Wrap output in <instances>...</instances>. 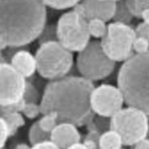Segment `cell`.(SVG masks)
Masks as SVG:
<instances>
[{
    "label": "cell",
    "instance_id": "30",
    "mask_svg": "<svg viewBox=\"0 0 149 149\" xmlns=\"http://www.w3.org/2000/svg\"><path fill=\"white\" fill-rule=\"evenodd\" d=\"M140 19H142V22L149 24V9H143V11L141 13Z\"/></svg>",
    "mask_w": 149,
    "mask_h": 149
},
{
    "label": "cell",
    "instance_id": "2",
    "mask_svg": "<svg viewBox=\"0 0 149 149\" xmlns=\"http://www.w3.org/2000/svg\"><path fill=\"white\" fill-rule=\"evenodd\" d=\"M42 0H0V36L10 48H20L38 39L47 24Z\"/></svg>",
    "mask_w": 149,
    "mask_h": 149
},
{
    "label": "cell",
    "instance_id": "16",
    "mask_svg": "<svg viewBox=\"0 0 149 149\" xmlns=\"http://www.w3.org/2000/svg\"><path fill=\"white\" fill-rule=\"evenodd\" d=\"M107 24L106 21H104L102 19H90L88 20V31L91 37L95 38V39H102V38L106 35L107 33Z\"/></svg>",
    "mask_w": 149,
    "mask_h": 149
},
{
    "label": "cell",
    "instance_id": "8",
    "mask_svg": "<svg viewBox=\"0 0 149 149\" xmlns=\"http://www.w3.org/2000/svg\"><path fill=\"white\" fill-rule=\"evenodd\" d=\"M135 30L130 24L112 21L108 24L107 33L100 43L105 54L115 63H123L133 54L132 42Z\"/></svg>",
    "mask_w": 149,
    "mask_h": 149
},
{
    "label": "cell",
    "instance_id": "27",
    "mask_svg": "<svg viewBox=\"0 0 149 149\" xmlns=\"http://www.w3.org/2000/svg\"><path fill=\"white\" fill-rule=\"evenodd\" d=\"M135 34L139 35V36H142V37L146 38L147 41L149 42V24L148 23H144L141 22L139 23L138 26H135Z\"/></svg>",
    "mask_w": 149,
    "mask_h": 149
},
{
    "label": "cell",
    "instance_id": "35",
    "mask_svg": "<svg viewBox=\"0 0 149 149\" xmlns=\"http://www.w3.org/2000/svg\"><path fill=\"white\" fill-rule=\"evenodd\" d=\"M100 1H112V2H118L120 0H100Z\"/></svg>",
    "mask_w": 149,
    "mask_h": 149
},
{
    "label": "cell",
    "instance_id": "5",
    "mask_svg": "<svg viewBox=\"0 0 149 149\" xmlns=\"http://www.w3.org/2000/svg\"><path fill=\"white\" fill-rule=\"evenodd\" d=\"M110 129L120 135L123 145L133 146L148 135V115L134 107L122 108L110 118Z\"/></svg>",
    "mask_w": 149,
    "mask_h": 149
},
{
    "label": "cell",
    "instance_id": "29",
    "mask_svg": "<svg viewBox=\"0 0 149 149\" xmlns=\"http://www.w3.org/2000/svg\"><path fill=\"white\" fill-rule=\"evenodd\" d=\"M134 148L133 149H149V140L147 139H144V140L140 141L138 143L133 145Z\"/></svg>",
    "mask_w": 149,
    "mask_h": 149
},
{
    "label": "cell",
    "instance_id": "22",
    "mask_svg": "<svg viewBox=\"0 0 149 149\" xmlns=\"http://www.w3.org/2000/svg\"><path fill=\"white\" fill-rule=\"evenodd\" d=\"M21 113L24 118H29V120H34L41 114L40 111V106L38 103H26L23 106Z\"/></svg>",
    "mask_w": 149,
    "mask_h": 149
},
{
    "label": "cell",
    "instance_id": "18",
    "mask_svg": "<svg viewBox=\"0 0 149 149\" xmlns=\"http://www.w3.org/2000/svg\"><path fill=\"white\" fill-rule=\"evenodd\" d=\"M132 19H133V16L128 11L126 4L124 2V0H120V1L116 2V10H115L114 17H113L112 20L113 21H118V22L129 24Z\"/></svg>",
    "mask_w": 149,
    "mask_h": 149
},
{
    "label": "cell",
    "instance_id": "7",
    "mask_svg": "<svg viewBox=\"0 0 149 149\" xmlns=\"http://www.w3.org/2000/svg\"><path fill=\"white\" fill-rule=\"evenodd\" d=\"M116 63L103 51L98 40L90 41L85 49L77 53L76 67L80 76L93 81L105 79L114 71Z\"/></svg>",
    "mask_w": 149,
    "mask_h": 149
},
{
    "label": "cell",
    "instance_id": "25",
    "mask_svg": "<svg viewBox=\"0 0 149 149\" xmlns=\"http://www.w3.org/2000/svg\"><path fill=\"white\" fill-rule=\"evenodd\" d=\"M10 136H11V133H10L9 126L6 120L2 116H0V149L6 146V141L9 140Z\"/></svg>",
    "mask_w": 149,
    "mask_h": 149
},
{
    "label": "cell",
    "instance_id": "12",
    "mask_svg": "<svg viewBox=\"0 0 149 149\" xmlns=\"http://www.w3.org/2000/svg\"><path fill=\"white\" fill-rule=\"evenodd\" d=\"M50 140L56 144L59 149H67L72 144L80 142V133L71 123H58L51 132Z\"/></svg>",
    "mask_w": 149,
    "mask_h": 149
},
{
    "label": "cell",
    "instance_id": "36",
    "mask_svg": "<svg viewBox=\"0 0 149 149\" xmlns=\"http://www.w3.org/2000/svg\"><path fill=\"white\" fill-rule=\"evenodd\" d=\"M122 149H123V148H122Z\"/></svg>",
    "mask_w": 149,
    "mask_h": 149
},
{
    "label": "cell",
    "instance_id": "14",
    "mask_svg": "<svg viewBox=\"0 0 149 149\" xmlns=\"http://www.w3.org/2000/svg\"><path fill=\"white\" fill-rule=\"evenodd\" d=\"M123 141L114 130H107L98 138V149H122Z\"/></svg>",
    "mask_w": 149,
    "mask_h": 149
},
{
    "label": "cell",
    "instance_id": "20",
    "mask_svg": "<svg viewBox=\"0 0 149 149\" xmlns=\"http://www.w3.org/2000/svg\"><path fill=\"white\" fill-rule=\"evenodd\" d=\"M38 124H39L40 128L43 130V131L48 132V133H51L52 130L54 129L56 125L58 124L57 116L54 114V113H47V114H42L41 118L37 120Z\"/></svg>",
    "mask_w": 149,
    "mask_h": 149
},
{
    "label": "cell",
    "instance_id": "15",
    "mask_svg": "<svg viewBox=\"0 0 149 149\" xmlns=\"http://www.w3.org/2000/svg\"><path fill=\"white\" fill-rule=\"evenodd\" d=\"M0 116H2L6 120V124L9 126L11 136H13L17 132V130L19 128H21L24 125V123H26L24 116L22 115L21 112H4V113H1Z\"/></svg>",
    "mask_w": 149,
    "mask_h": 149
},
{
    "label": "cell",
    "instance_id": "4",
    "mask_svg": "<svg viewBox=\"0 0 149 149\" xmlns=\"http://www.w3.org/2000/svg\"><path fill=\"white\" fill-rule=\"evenodd\" d=\"M36 72L45 79L56 80L68 75L74 65L73 52L57 40L40 43L35 53Z\"/></svg>",
    "mask_w": 149,
    "mask_h": 149
},
{
    "label": "cell",
    "instance_id": "21",
    "mask_svg": "<svg viewBox=\"0 0 149 149\" xmlns=\"http://www.w3.org/2000/svg\"><path fill=\"white\" fill-rule=\"evenodd\" d=\"M40 93L37 90V88L33 85L32 83L26 80V90H24V95H23V100L26 103H38L40 102Z\"/></svg>",
    "mask_w": 149,
    "mask_h": 149
},
{
    "label": "cell",
    "instance_id": "9",
    "mask_svg": "<svg viewBox=\"0 0 149 149\" xmlns=\"http://www.w3.org/2000/svg\"><path fill=\"white\" fill-rule=\"evenodd\" d=\"M26 78L11 63H0V107L16 104L23 100Z\"/></svg>",
    "mask_w": 149,
    "mask_h": 149
},
{
    "label": "cell",
    "instance_id": "13",
    "mask_svg": "<svg viewBox=\"0 0 149 149\" xmlns=\"http://www.w3.org/2000/svg\"><path fill=\"white\" fill-rule=\"evenodd\" d=\"M10 63L24 78H30L36 73V59L28 50L16 51L10 58Z\"/></svg>",
    "mask_w": 149,
    "mask_h": 149
},
{
    "label": "cell",
    "instance_id": "19",
    "mask_svg": "<svg viewBox=\"0 0 149 149\" xmlns=\"http://www.w3.org/2000/svg\"><path fill=\"white\" fill-rule=\"evenodd\" d=\"M81 0H42L47 8L53 10H68L73 9Z\"/></svg>",
    "mask_w": 149,
    "mask_h": 149
},
{
    "label": "cell",
    "instance_id": "23",
    "mask_svg": "<svg viewBox=\"0 0 149 149\" xmlns=\"http://www.w3.org/2000/svg\"><path fill=\"white\" fill-rule=\"evenodd\" d=\"M51 40H57L56 37V24H46L45 29L42 30L41 34L38 37L39 45L47 41H51Z\"/></svg>",
    "mask_w": 149,
    "mask_h": 149
},
{
    "label": "cell",
    "instance_id": "28",
    "mask_svg": "<svg viewBox=\"0 0 149 149\" xmlns=\"http://www.w3.org/2000/svg\"><path fill=\"white\" fill-rule=\"evenodd\" d=\"M31 149H59V147L54 144L51 140L45 141V142H41V143L35 144V145H32Z\"/></svg>",
    "mask_w": 149,
    "mask_h": 149
},
{
    "label": "cell",
    "instance_id": "24",
    "mask_svg": "<svg viewBox=\"0 0 149 149\" xmlns=\"http://www.w3.org/2000/svg\"><path fill=\"white\" fill-rule=\"evenodd\" d=\"M132 51L133 54H142L149 51V42L146 38L136 35L132 42Z\"/></svg>",
    "mask_w": 149,
    "mask_h": 149
},
{
    "label": "cell",
    "instance_id": "6",
    "mask_svg": "<svg viewBox=\"0 0 149 149\" xmlns=\"http://www.w3.org/2000/svg\"><path fill=\"white\" fill-rule=\"evenodd\" d=\"M57 41L71 52H80L91 41L88 19L72 9L63 13L56 23Z\"/></svg>",
    "mask_w": 149,
    "mask_h": 149
},
{
    "label": "cell",
    "instance_id": "17",
    "mask_svg": "<svg viewBox=\"0 0 149 149\" xmlns=\"http://www.w3.org/2000/svg\"><path fill=\"white\" fill-rule=\"evenodd\" d=\"M50 138H51V133L43 131L40 128L38 122H35L31 125L29 130V141L31 145H35V144L48 141L50 140Z\"/></svg>",
    "mask_w": 149,
    "mask_h": 149
},
{
    "label": "cell",
    "instance_id": "10",
    "mask_svg": "<svg viewBox=\"0 0 149 149\" xmlns=\"http://www.w3.org/2000/svg\"><path fill=\"white\" fill-rule=\"evenodd\" d=\"M124 103L125 100L120 90L108 84L94 87L90 96L92 111L102 118H112L123 108Z\"/></svg>",
    "mask_w": 149,
    "mask_h": 149
},
{
    "label": "cell",
    "instance_id": "32",
    "mask_svg": "<svg viewBox=\"0 0 149 149\" xmlns=\"http://www.w3.org/2000/svg\"><path fill=\"white\" fill-rule=\"evenodd\" d=\"M8 48H10V47L8 45V42H6V40L0 36V51H6Z\"/></svg>",
    "mask_w": 149,
    "mask_h": 149
},
{
    "label": "cell",
    "instance_id": "26",
    "mask_svg": "<svg viewBox=\"0 0 149 149\" xmlns=\"http://www.w3.org/2000/svg\"><path fill=\"white\" fill-rule=\"evenodd\" d=\"M124 2L126 4L128 11L130 12V14L133 16V18L141 17V13H142L143 9H141V6L136 3L135 0H124Z\"/></svg>",
    "mask_w": 149,
    "mask_h": 149
},
{
    "label": "cell",
    "instance_id": "3",
    "mask_svg": "<svg viewBox=\"0 0 149 149\" xmlns=\"http://www.w3.org/2000/svg\"><path fill=\"white\" fill-rule=\"evenodd\" d=\"M116 81L125 103L149 116V51L123 61Z\"/></svg>",
    "mask_w": 149,
    "mask_h": 149
},
{
    "label": "cell",
    "instance_id": "11",
    "mask_svg": "<svg viewBox=\"0 0 149 149\" xmlns=\"http://www.w3.org/2000/svg\"><path fill=\"white\" fill-rule=\"evenodd\" d=\"M80 3L83 4L85 16L88 20L97 18L108 22L114 17L116 2L100 0H81Z\"/></svg>",
    "mask_w": 149,
    "mask_h": 149
},
{
    "label": "cell",
    "instance_id": "33",
    "mask_svg": "<svg viewBox=\"0 0 149 149\" xmlns=\"http://www.w3.org/2000/svg\"><path fill=\"white\" fill-rule=\"evenodd\" d=\"M141 9H149V0H135Z\"/></svg>",
    "mask_w": 149,
    "mask_h": 149
},
{
    "label": "cell",
    "instance_id": "31",
    "mask_svg": "<svg viewBox=\"0 0 149 149\" xmlns=\"http://www.w3.org/2000/svg\"><path fill=\"white\" fill-rule=\"evenodd\" d=\"M67 149H88V148H87V146L84 143L78 142V143L72 144L71 146H69Z\"/></svg>",
    "mask_w": 149,
    "mask_h": 149
},
{
    "label": "cell",
    "instance_id": "1",
    "mask_svg": "<svg viewBox=\"0 0 149 149\" xmlns=\"http://www.w3.org/2000/svg\"><path fill=\"white\" fill-rule=\"evenodd\" d=\"M93 89V83L83 76H65L50 80L39 102L41 114L54 113L58 123L84 126L93 116L90 105Z\"/></svg>",
    "mask_w": 149,
    "mask_h": 149
},
{
    "label": "cell",
    "instance_id": "34",
    "mask_svg": "<svg viewBox=\"0 0 149 149\" xmlns=\"http://www.w3.org/2000/svg\"><path fill=\"white\" fill-rule=\"evenodd\" d=\"M14 149H31V147L28 145V144H23V143H21V144H18L17 146L15 147Z\"/></svg>",
    "mask_w": 149,
    "mask_h": 149
}]
</instances>
